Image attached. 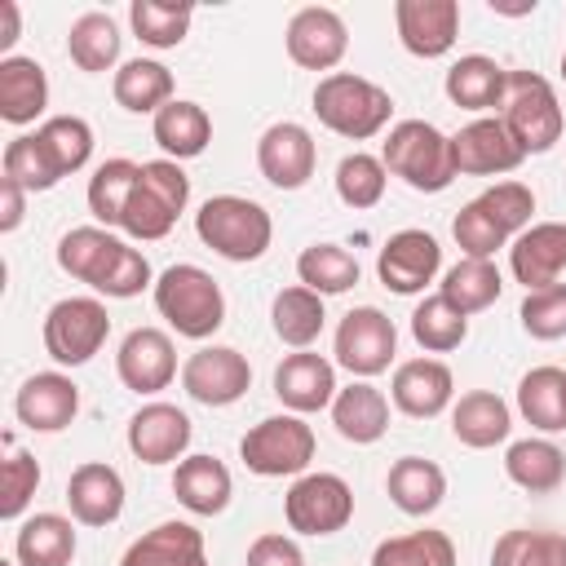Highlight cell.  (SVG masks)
<instances>
[{
    "mask_svg": "<svg viewBox=\"0 0 566 566\" xmlns=\"http://www.w3.org/2000/svg\"><path fill=\"white\" fill-rule=\"evenodd\" d=\"M57 265L102 296L128 301L150 287V261L102 226H75L57 243Z\"/></svg>",
    "mask_w": 566,
    "mask_h": 566,
    "instance_id": "1",
    "label": "cell"
},
{
    "mask_svg": "<svg viewBox=\"0 0 566 566\" xmlns=\"http://www.w3.org/2000/svg\"><path fill=\"white\" fill-rule=\"evenodd\" d=\"M380 164H385V172L402 177L420 195H438V190H447L460 177L451 137L442 128L424 124V119L394 124L389 137H385V146H380Z\"/></svg>",
    "mask_w": 566,
    "mask_h": 566,
    "instance_id": "2",
    "label": "cell"
},
{
    "mask_svg": "<svg viewBox=\"0 0 566 566\" xmlns=\"http://www.w3.org/2000/svg\"><path fill=\"white\" fill-rule=\"evenodd\" d=\"M314 115H318L323 128H332L349 142H367L389 124L394 97L380 84L363 80V75L332 71L314 84Z\"/></svg>",
    "mask_w": 566,
    "mask_h": 566,
    "instance_id": "3",
    "label": "cell"
},
{
    "mask_svg": "<svg viewBox=\"0 0 566 566\" xmlns=\"http://www.w3.org/2000/svg\"><path fill=\"white\" fill-rule=\"evenodd\" d=\"M155 310L168 318V327L177 336H190V340H203V336H212L226 323L221 283L208 270L190 265V261L168 265L155 279Z\"/></svg>",
    "mask_w": 566,
    "mask_h": 566,
    "instance_id": "4",
    "label": "cell"
},
{
    "mask_svg": "<svg viewBox=\"0 0 566 566\" xmlns=\"http://www.w3.org/2000/svg\"><path fill=\"white\" fill-rule=\"evenodd\" d=\"M186 203H190V177L181 172V164L150 159V164H142V172L133 181L119 230L133 239H164L177 226V217L186 212Z\"/></svg>",
    "mask_w": 566,
    "mask_h": 566,
    "instance_id": "5",
    "label": "cell"
},
{
    "mask_svg": "<svg viewBox=\"0 0 566 566\" xmlns=\"http://www.w3.org/2000/svg\"><path fill=\"white\" fill-rule=\"evenodd\" d=\"M195 230L199 239L226 256V261H256L265 256L270 239H274V221L270 212L256 203V199H243V195H212L199 212H195Z\"/></svg>",
    "mask_w": 566,
    "mask_h": 566,
    "instance_id": "6",
    "label": "cell"
},
{
    "mask_svg": "<svg viewBox=\"0 0 566 566\" xmlns=\"http://www.w3.org/2000/svg\"><path fill=\"white\" fill-rule=\"evenodd\" d=\"M500 119H504V128L513 133V142L526 155L553 150L562 142V124H566L553 84L544 75H535V71H509Z\"/></svg>",
    "mask_w": 566,
    "mask_h": 566,
    "instance_id": "7",
    "label": "cell"
},
{
    "mask_svg": "<svg viewBox=\"0 0 566 566\" xmlns=\"http://www.w3.org/2000/svg\"><path fill=\"white\" fill-rule=\"evenodd\" d=\"M239 455L261 478H292L305 473L314 460V429L301 416H265L239 442Z\"/></svg>",
    "mask_w": 566,
    "mask_h": 566,
    "instance_id": "8",
    "label": "cell"
},
{
    "mask_svg": "<svg viewBox=\"0 0 566 566\" xmlns=\"http://www.w3.org/2000/svg\"><path fill=\"white\" fill-rule=\"evenodd\" d=\"M111 336V314L97 296H66L44 314V349L62 367L88 363Z\"/></svg>",
    "mask_w": 566,
    "mask_h": 566,
    "instance_id": "9",
    "label": "cell"
},
{
    "mask_svg": "<svg viewBox=\"0 0 566 566\" xmlns=\"http://www.w3.org/2000/svg\"><path fill=\"white\" fill-rule=\"evenodd\" d=\"M283 517L301 535H336L354 517V491L336 473H301L283 495Z\"/></svg>",
    "mask_w": 566,
    "mask_h": 566,
    "instance_id": "10",
    "label": "cell"
},
{
    "mask_svg": "<svg viewBox=\"0 0 566 566\" xmlns=\"http://www.w3.org/2000/svg\"><path fill=\"white\" fill-rule=\"evenodd\" d=\"M394 349H398V332H394V318L380 314L376 305H358L340 318L336 327V363L354 376H380L389 363H394Z\"/></svg>",
    "mask_w": 566,
    "mask_h": 566,
    "instance_id": "11",
    "label": "cell"
},
{
    "mask_svg": "<svg viewBox=\"0 0 566 566\" xmlns=\"http://www.w3.org/2000/svg\"><path fill=\"white\" fill-rule=\"evenodd\" d=\"M248 385H252V367L230 345H203L181 367V389L203 407H230L248 394Z\"/></svg>",
    "mask_w": 566,
    "mask_h": 566,
    "instance_id": "12",
    "label": "cell"
},
{
    "mask_svg": "<svg viewBox=\"0 0 566 566\" xmlns=\"http://www.w3.org/2000/svg\"><path fill=\"white\" fill-rule=\"evenodd\" d=\"M442 270V248L429 230H398L385 239L380 256H376V274L389 292L398 296H416L433 283V274Z\"/></svg>",
    "mask_w": 566,
    "mask_h": 566,
    "instance_id": "13",
    "label": "cell"
},
{
    "mask_svg": "<svg viewBox=\"0 0 566 566\" xmlns=\"http://www.w3.org/2000/svg\"><path fill=\"white\" fill-rule=\"evenodd\" d=\"M314 164H318V146H314L305 124L279 119L256 142V168L279 190H301L314 177Z\"/></svg>",
    "mask_w": 566,
    "mask_h": 566,
    "instance_id": "14",
    "label": "cell"
},
{
    "mask_svg": "<svg viewBox=\"0 0 566 566\" xmlns=\"http://www.w3.org/2000/svg\"><path fill=\"white\" fill-rule=\"evenodd\" d=\"M349 49L345 18L323 4H305L287 22V57L305 71H332Z\"/></svg>",
    "mask_w": 566,
    "mask_h": 566,
    "instance_id": "15",
    "label": "cell"
},
{
    "mask_svg": "<svg viewBox=\"0 0 566 566\" xmlns=\"http://www.w3.org/2000/svg\"><path fill=\"white\" fill-rule=\"evenodd\" d=\"M115 371H119V380H124L133 394H159V389H168L172 376H177L172 336L159 332V327H133V332L119 340Z\"/></svg>",
    "mask_w": 566,
    "mask_h": 566,
    "instance_id": "16",
    "label": "cell"
},
{
    "mask_svg": "<svg viewBox=\"0 0 566 566\" xmlns=\"http://www.w3.org/2000/svg\"><path fill=\"white\" fill-rule=\"evenodd\" d=\"M398 40L416 57H442L451 53L460 35V4L455 0H398L394 4Z\"/></svg>",
    "mask_w": 566,
    "mask_h": 566,
    "instance_id": "17",
    "label": "cell"
},
{
    "mask_svg": "<svg viewBox=\"0 0 566 566\" xmlns=\"http://www.w3.org/2000/svg\"><path fill=\"white\" fill-rule=\"evenodd\" d=\"M451 146H455V168L469 172V177L513 172V168L526 159V150L513 142V133L504 128L500 115H482V119L464 124V128L451 137Z\"/></svg>",
    "mask_w": 566,
    "mask_h": 566,
    "instance_id": "18",
    "label": "cell"
},
{
    "mask_svg": "<svg viewBox=\"0 0 566 566\" xmlns=\"http://www.w3.org/2000/svg\"><path fill=\"white\" fill-rule=\"evenodd\" d=\"M13 411L27 429L35 433H57L75 420L80 411V385L62 371H35L31 380H22L18 398H13Z\"/></svg>",
    "mask_w": 566,
    "mask_h": 566,
    "instance_id": "19",
    "label": "cell"
},
{
    "mask_svg": "<svg viewBox=\"0 0 566 566\" xmlns=\"http://www.w3.org/2000/svg\"><path fill=\"white\" fill-rule=\"evenodd\" d=\"M509 270L526 292L553 287L566 270V226L562 221H539L522 230L509 248Z\"/></svg>",
    "mask_w": 566,
    "mask_h": 566,
    "instance_id": "20",
    "label": "cell"
},
{
    "mask_svg": "<svg viewBox=\"0 0 566 566\" xmlns=\"http://www.w3.org/2000/svg\"><path fill=\"white\" fill-rule=\"evenodd\" d=\"M190 416L172 402H146L128 420V451L142 464H168L190 447Z\"/></svg>",
    "mask_w": 566,
    "mask_h": 566,
    "instance_id": "21",
    "label": "cell"
},
{
    "mask_svg": "<svg viewBox=\"0 0 566 566\" xmlns=\"http://www.w3.org/2000/svg\"><path fill=\"white\" fill-rule=\"evenodd\" d=\"M274 394L283 407H292L296 416L305 411H323L332 407L336 398V367L323 358V354H287L279 367H274Z\"/></svg>",
    "mask_w": 566,
    "mask_h": 566,
    "instance_id": "22",
    "label": "cell"
},
{
    "mask_svg": "<svg viewBox=\"0 0 566 566\" xmlns=\"http://www.w3.org/2000/svg\"><path fill=\"white\" fill-rule=\"evenodd\" d=\"M394 407L402 416H416V420H429L438 411H447L451 394H455V380H451V367L438 363V358H411L394 371Z\"/></svg>",
    "mask_w": 566,
    "mask_h": 566,
    "instance_id": "23",
    "label": "cell"
},
{
    "mask_svg": "<svg viewBox=\"0 0 566 566\" xmlns=\"http://www.w3.org/2000/svg\"><path fill=\"white\" fill-rule=\"evenodd\" d=\"M66 504H71V517L75 522H84V526H111L124 513V478L111 464L88 460V464H80L71 473Z\"/></svg>",
    "mask_w": 566,
    "mask_h": 566,
    "instance_id": "24",
    "label": "cell"
},
{
    "mask_svg": "<svg viewBox=\"0 0 566 566\" xmlns=\"http://www.w3.org/2000/svg\"><path fill=\"white\" fill-rule=\"evenodd\" d=\"M119 566H208L203 531H195L190 522H159L124 548Z\"/></svg>",
    "mask_w": 566,
    "mask_h": 566,
    "instance_id": "25",
    "label": "cell"
},
{
    "mask_svg": "<svg viewBox=\"0 0 566 566\" xmlns=\"http://www.w3.org/2000/svg\"><path fill=\"white\" fill-rule=\"evenodd\" d=\"M332 424H336V433L345 442L367 447V442L385 438V429H389V398L376 385L354 380L349 389H336V398H332Z\"/></svg>",
    "mask_w": 566,
    "mask_h": 566,
    "instance_id": "26",
    "label": "cell"
},
{
    "mask_svg": "<svg viewBox=\"0 0 566 566\" xmlns=\"http://www.w3.org/2000/svg\"><path fill=\"white\" fill-rule=\"evenodd\" d=\"M230 491H234L230 469H226L217 455H186V460L177 464V473H172V495H177V504H186V509L199 513V517L221 513V509L230 504Z\"/></svg>",
    "mask_w": 566,
    "mask_h": 566,
    "instance_id": "27",
    "label": "cell"
},
{
    "mask_svg": "<svg viewBox=\"0 0 566 566\" xmlns=\"http://www.w3.org/2000/svg\"><path fill=\"white\" fill-rule=\"evenodd\" d=\"M49 106V80L35 57H0V119L31 124Z\"/></svg>",
    "mask_w": 566,
    "mask_h": 566,
    "instance_id": "28",
    "label": "cell"
},
{
    "mask_svg": "<svg viewBox=\"0 0 566 566\" xmlns=\"http://www.w3.org/2000/svg\"><path fill=\"white\" fill-rule=\"evenodd\" d=\"M150 128H155L159 150H164L168 159H177V164L203 155L208 142H212V119H208V111H203L199 102H186V97H172L168 106H159Z\"/></svg>",
    "mask_w": 566,
    "mask_h": 566,
    "instance_id": "29",
    "label": "cell"
},
{
    "mask_svg": "<svg viewBox=\"0 0 566 566\" xmlns=\"http://www.w3.org/2000/svg\"><path fill=\"white\" fill-rule=\"evenodd\" d=\"M385 491H389V500H394L407 517H424V513H433V509L442 504V495H447V473H442L433 460H424V455H402V460L389 464Z\"/></svg>",
    "mask_w": 566,
    "mask_h": 566,
    "instance_id": "30",
    "label": "cell"
},
{
    "mask_svg": "<svg viewBox=\"0 0 566 566\" xmlns=\"http://www.w3.org/2000/svg\"><path fill=\"white\" fill-rule=\"evenodd\" d=\"M509 429H513V411H509V402H504L500 394H491V389L464 394V398L455 402V411H451V433H455L464 447H473V451H486V447L504 442Z\"/></svg>",
    "mask_w": 566,
    "mask_h": 566,
    "instance_id": "31",
    "label": "cell"
},
{
    "mask_svg": "<svg viewBox=\"0 0 566 566\" xmlns=\"http://www.w3.org/2000/svg\"><path fill=\"white\" fill-rule=\"evenodd\" d=\"M18 566H71L75 557V526L62 513H35L13 535Z\"/></svg>",
    "mask_w": 566,
    "mask_h": 566,
    "instance_id": "32",
    "label": "cell"
},
{
    "mask_svg": "<svg viewBox=\"0 0 566 566\" xmlns=\"http://www.w3.org/2000/svg\"><path fill=\"white\" fill-rule=\"evenodd\" d=\"M504 84H509V71L486 53H469V57L451 62V71H447V97L464 111L504 106Z\"/></svg>",
    "mask_w": 566,
    "mask_h": 566,
    "instance_id": "33",
    "label": "cell"
},
{
    "mask_svg": "<svg viewBox=\"0 0 566 566\" xmlns=\"http://www.w3.org/2000/svg\"><path fill=\"white\" fill-rule=\"evenodd\" d=\"M504 473H509L522 491L548 495V491H557L562 478H566V455H562V447L548 442V438H522V442H513V447L504 451Z\"/></svg>",
    "mask_w": 566,
    "mask_h": 566,
    "instance_id": "34",
    "label": "cell"
},
{
    "mask_svg": "<svg viewBox=\"0 0 566 566\" xmlns=\"http://www.w3.org/2000/svg\"><path fill=\"white\" fill-rule=\"evenodd\" d=\"M517 411L526 416V424L557 433L566 429V371L562 367H531L517 380Z\"/></svg>",
    "mask_w": 566,
    "mask_h": 566,
    "instance_id": "35",
    "label": "cell"
},
{
    "mask_svg": "<svg viewBox=\"0 0 566 566\" xmlns=\"http://www.w3.org/2000/svg\"><path fill=\"white\" fill-rule=\"evenodd\" d=\"M119 44H124V35H119V27H115V18L111 13H80L75 22H71V31H66V53H71V62L80 66V71H111L115 62H119Z\"/></svg>",
    "mask_w": 566,
    "mask_h": 566,
    "instance_id": "36",
    "label": "cell"
},
{
    "mask_svg": "<svg viewBox=\"0 0 566 566\" xmlns=\"http://www.w3.org/2000/svg\"><path fill=\"white\" fill-rule=\"evenodd\" d=\"M115 102L133 115H155L159 106L172 102V71L164 62H150V57H133L115 71Z\"/></svg>",
    "mask_w": 566,
    "mask_h": 566,
    "instance_id": "37",
    "label": "cell"
},
{
    "mask_svg": "<svg viewBox=\"0 0 566 566\" xmlns=\"http://www.w3.org/2000/svg\"><path fill=\"white\" fill-rule=\"evenodd\" d=\"M500 287H504V279H500L495 261L464 256V261H455V265L442 274L438 296H442L447 305H455V310L469 318V314H478V310L495 305V301H500Z\"/></svg>",
    "mask_w": 566,
    "mask_h": 566,
    "instance_id": "38",
    "label": "cell"
},
{
    "mask_svg": "<svg viewBox=\"0 0 566 566\" xmlns=\"http://www.w3.org/2000/svg\"><path fill=\"white\" fill-rule=\"evenodd\" d=\"M270 318H274V336L292 349H310L323 332V296L310 292V287H283L270 305Z\"/></svg>",
    "mask_w": 566,
    "mask_h": 566,
    "instance_id": "39",
    "label": "cell"
},
{
    "mask_svg": "<svg viewBox=\"0 0 566 566\" xmlns=\"http://www.w3.org/2000/svg\"><path fill=\"white\" fill-rule=\"evenodd\" d=\"M296 274H301V287L318 296H336V292H349L363 270H358V256L345 252L340 243H310L296 256Z\"/></svg>",
    "mask_w": 566,
    "mask_h": 566,
    "instance_id": "40",
    "label": "cell"
},
{
    "mask_svg": "<svg viewBox=\"0 0 566 566\" xmlns=\"http://www.w3.org/2000/svg\"><path fill=\"white\" fill-rule=\"evenodd\" d=\"M35 137H40L49 164L57 168V177L80 172L88 164V155H93V128L80 115H53V119H44L35 128Z\"/></svg>",
    "mask_w": 566,
    "mask_h": 566,
    "instance_id": "41",
    "label": "cell"
},
{
    "mask_svg": "<svg viewBox=\"0 0 566 566\" xmlns=\"http://www.w3.org/2000/svg\"><path fill=\"white\" fill-rule=\"evenodd\" d=\"M190 18H195L190 4H164V0H133L128 4L133 35L150 49H177L190 31Z\"/></svg>",
    "mask_w": 566,
    "mask_h": 566,
    "instance_id": "42",
    "label": "cell"
},
{
    "mask_svg": "<svg viewBox=\"0 0 566 566\" xmlns=\"http://www.w3.org/2000/svg\"><path fill=\"white\" fill-rule=\"evenodd\" d=\"M371 566H455V544L442 531L389 535L376 544Z\"/></svg>",
    "mask_w": 566,
    "mask_h": 566,
    "instance_id": "43",
    "label": "cell"
},
{
    "mask_svg": "<svg viewBox=\"0 0 566 566\" xmlns=\"http://www.w3.org/2000/svg\"><path fill=\"white\" fill-rule=\"evenodd\" d=\"M411 336H416V345L429 349V354H451L455 345H464L469 318H464L455 305H447L442 296H424V301L416 305V314H411Z\"/></svg>",
    "mask_w": 566,
    "mask_h": 566,
    "instance_id": "44",
    "label": "cell"
},
{
    "mask_svg": "<svg viewBox=\"0 0 566 566\" xmlns=\"http://www.w3.org/2000/svg\"><path fill=\"white\" fill-rule=\"evenodd\" d=\"M137 172H142V164H133V159H106V164H97V172L88 177V212L102 226H119Z\"/></svg>",
    "mask_w": 566,
    "mask_h": 566,
    "instance_id": "45",
    "label": "cell"
},
{
    "mask_svg": "<svg viewBox=\"0 0 566 566\" xmlns=\"http://www.w3.org/2000/svg\"><path fill=\"white\" fill-rule=\"evenodd\" d=\"M491 566H566V535H557V531H504L491 548Z\"/></svg>",
    "mask_w": 566,
    "mask_h": 566,
    "instance_id": "46",
    "label": "cell"
},
{
    "mask_svg": "<svg viewBox=\"0 0 566 566\" xmlns=\"http://www.w3.org/2000/svg\"><path fill=\"white\" fill-rule=\"evenodd\" d=\"M385 177L389 172H385V164L376 155L354 150V155H345L336 164V195H340L345 208H376L380 195H385Z\"/></svg>",
    "mask_w": 566,
    "mask_h": 566,
    "instance_id": "47",
    "label": "cell"
},
{
    "mask_svg": "<svg viewBox=\"0 0 566 566\" xmlns=\"http://www.w3.org/2000/svg\"><path fill=\"white\" fill-rule=\"evenodd\" d=\"M4 177L18 181L27 195H35V190H53V186L62 181L57 168L49 164V155H44V146H40L35 133H22V137H13V142L4 146Z\"/></svg>",
    "mask_w": 566,
    "mask_h": 566,
    "instance_id": "48",
    "label": "cell"
},
{
    "mask_svg": "<svg viewBox=\"0 0 566 566\" xmlns=\"http://www.w3.org/2000/svg\"><path fill=\"white\" fill-rule=\"evenodd\" d=\"M473 203H478L509 239L522 234L526 221H531V212H535V195H531V186H522V181H495V186H486Z\"/></svg>",
    "mask_w": 566,
    "mask_h": 566,
    "instance_id": "49",
    "label": "cell"
},
{
    "mask_svg": "<svg viewBox=\"0 0 566 566\" xmlns=\"http://www.w3.org/2000/svg\"><path fill=\"white\" fill-rule=\"evenodd\" d=\"M35 486H40V464H35V455L13 451V455L0 464V517H4V522H18V517L27 513Z\"/></svg>",
    "mask_w": 566,
    "mask_h": 566,
    "instance_id": "50",
    "label": "cell"
},
{
    "mask_svg": "<svg viewBox=\"0 0 566 566\" xmlns=\"http://www.w3.org/2000/svg\"><path fill=\"white\" fill-rule=\"evenodd\" d=\"M522 327L535 340H562L566 336V283L526 292V301H522Z\"/></svg>",
    "mask_w": 566,
    "mask_h": 566,
    "instance_id": "51",
    "label": "cell"
},
{
    "mask_svg": "<svg viewBox=\"0 0 566 566\" xmlns=\"http://www.w3.org/2000/svg\"><path fill=\"white\" fill-rule=\"evenodd\" d=\"M451 234H455V243L464 248V256H478V261H491V256L509 243V234H504L478 203H464V208L455 212Z\"/></svg>",
    "mask_w": 566,
    "mask_h": 566,
    "instance_id": "52",
    "label": "cell"
},
{
    "mask_svg": "<svg viewBox=\"0 0 566 566\" xmlns=\"http://www.w3.org/2000/svg\"><path fill=\"white\" fill-rule=\"evenodd\" d=\"M243 566H305V553L287 535H256Z\"/></svg>",
    "mask_w": 566,
    "mask_h": 566,
    "instance_id": "53",
    "label": "cell"
},
{
    "mask_svg": "<svg viewBox=\"0 0 566 566\" xmlns=\"http://www.w3.org/2000/svg\"><path fill=\"white\" fill-rule=\"evenodd\" d=\"M27 212V190L9 177H0V234H13Z\"/></svg>",
    "mask_w": 566,
    "mask_h": 566,
    "instance_id": "54",
    "label": "cell"
},
{
    "mask_svg": "<svg viewBox=\"0 0 566 566\" xmlns=\"http://www.w3.org/2000/svg\"><path fill=\"white\" fill-rule=\"evenodd\" d=\"M0 18H4L0 49H13V40H18V4H13V0H0Z\"/></svg>",
    "mask_w": 566,
    "mask_h": 566,
    "instance_id": "55",
    "label": "cell"
},
{
    "mask_svg": "<svg viewBox=\"0 0 566 566\" xmlns=\"http://www.w3.org/2000/svg\"><path fill=\"white\" fill-rule=\"evenodd\" d=\"M531 9H535V0H526V4H504V0H491V13H509V18L531 13Z\"/></svg>",
    "mask_w": 566,
    "mask_h": 566,
    "instance_id": "56",
    "label": "cell"
},
{
    "mask_svg": "<svg viewBox=\"0 0 566 566\" xmlns=\"http://www.w3.org/2000/svg\"><path fill=\"white\" fill-rule=\"evenodd\" d=\"M562 80H566V53H562Z\"/></svg>",
    "mask_w": 566,
    "mask_h": 566,
    "instance_id": "57",
    "label": "cell"
},
{
    "mask_svg": "<svg viewBox=\"0 0 566 566\" xmlns=\"http://www.w3.org/2000/svg\"><path fill=\"white\" fill-rule=\"evenodd\" d=\"M0 566H18V562H0Z\"/></svg>",
    "mask_w": 566,
    "mask_h": 566,
    "instance_id": "58",
    "label": "cell"
}]
</instances>
